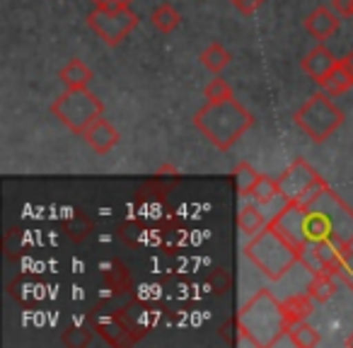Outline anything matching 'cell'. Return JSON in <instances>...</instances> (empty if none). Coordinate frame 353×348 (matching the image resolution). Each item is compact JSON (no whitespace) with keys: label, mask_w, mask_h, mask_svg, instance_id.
I'll list each match as a JSON object with an SVG mask.
<instances>
[{"label":"cell","mask_w":353,"mask_h":348,"mask_svg":"<svg viewBox=\"0 0 353 348\" xmlns=\"http://www.w3.org/2000/svg\"><path fill=\"white\" fill-rule=\"evenodd\" d=\"M88 27L107 46H119L138 27V15L131 8H119V10H114V8H107V6H97L88 15Z\"/></svg>","instance_id":"obj_7"},{"label":"cell","mask_w":353,"mask_h":348,"mask_svg":"<svg viewBox=\"0 0 353 348\" xmlns=\"http://www.w3.org/2000/svg\"><path fill=\"white\" fill-rule=\"evenodd\" d=\"M269 225H274L298 249L319 242H351L353 245V208H348L329 189L310 206L285 203Z\"/></svg>","instance_id":"obj_1"},{"label":"cell","mask_w":353,"mask_h":348,"mask_svg":"<svg viewBox=\"0 0 353 348\" xmlns=\"http://www.w3.org/2000/svg\"><path fill=\"white\" fill-rule=\"evenodd\" d=\"M199 61H201L203 68L211 70L213 75H218L221 70H225L228 65H230L232 54H230V51H228L223 44H211V46H206V49L201 51Z\"/></svg>","instance_id":"obj_17"},{"label":"cell","mask_w":353,"mask_h":348,"mask_svg":"<svg viewBox=\"0 0 353 348\" xmlns=\"http://www.w3.org/2000/svg\"><path fill=\"white\" fill-rule=\"evenodd\" d=\"M329 6H332L334 12H339L341 17H353V0H332Z\"/></svg>","instance_id":"obj_25"},{"label":"cell","mask_w":353,"mask_h":348,"mask_svg":"<svg viewBox=\"0 0 353 348\" xmlns=\"http://www.w3.org/2000/svg\"><path fill=\"white\" fill-rule=\"evenodd\" d=\"M339 65H341V68L346 70V75H348V78L353 80V51H351V54H346V56H343V59L339 61Z\"/></svg>","instance_id":"obj_26"},{"label":"cell","mask_w":353,"mask_h":348,"mask_svg":"<svg viewBox=\"0 0 353 348\" xmlns=\"http://www.w3.org/2000/svg\"><path fill=\"white\" fill-rule=\"evenodd\" d=\"M237 329H240L242 343L250 346H281L283 336H288L290 324L269 290H259L237 314Z\"/></svg>","instance_id":"obj_2"},{"label":"cell","mask_w":353,"mask_h":348,"mask_svg":"<svg viewBox=\"0 0 353 348\" xmlns=\"http://www.w3.org/2000/svg\"><path fill=\"white\" fill-rule=\"evenodd\" d=\"M247 201H254L259 203V206L269 208L271 203L281 201V187H279V179H271V177H264V174H259V179H256L254 184H252L250 194H247Z\"/></svg>","instance_id":"obj_15"},{"label":"cell","mask_w":353,"mask_h":348,"mask_svg":"<svg viewBox=\"0 0 353 348\" xmlns=\"http://www.w3.org/2000/svg\"><path fill=\"white\" fill-rule=\"evenodd\" d=\"M305 30H307L310 37H314L317 41H327L329 37H334L341 27V15L334 12L332 6H319L305 17Z\"/></svg>","instance_id":"obj_10"},{"label":"cell","mask_w":353,"mask_h":348,"mask_svg":"<svg viewBox=\"0 0 353 348\" xmlns=\"http://www.w3.org/2000/svg\"><path fill=\"white\" fill-rule=\"evenodd\" d=\"M295 126L310 136V141L324 143L343 123V112L332 102V94L314 92L293 116Z\"/></svg>","instance_id":"obj_6"},{"label":"cell","mask_w":353,"mask_h":348,"mask_svg":"<svg viewBox=\"0 0 353 348\" xmlns=\"http://www.w3.org/2000/svg\"><path fill=\"white\" fill-rule=\"evenodd\" d=\"M59 78L65 88H88L92 83V70L85 61L80 59H70L63 68L59 70Z\"/></svg>","instance_id":"obj_16"},{"label":"cell","mask_w":353,"mask_h":348,"mask_svg":"<svg viewBox=\"0 0 353 348\" xmlns=\"http://www.w3.org/2000/svg\"><path fill=\"white\" fill-rule=\"evenodd\" d=\"M194 126L206 136V141L218 150H230L252 126L254 116L235 97L223 102H206L194 114Z\"/></svg>","instance_id":"obj_3"},{"label":"cell","mask_w":353,"mask_h":348,"mask_svg":"<svg viewBox=\"0 0 353 348\" xmlns=\"http://www.w3.org/2000/svg\"><path fill=\"white\" fill-rule=\"evenodd\" d=\"M317 177H319L317 172H314L312 167L303 160V157H298V160H295L293 165H290L288 170L279 177L281 196H283L285 201H293V198H298Z\"/></svg>","instance_id":"obj_9"},{"label":"cell","mask_w":353,"mask_h":348,"mask_svg":"<svg viewBox=\"0 0 353 348\" xmlns=\"http://www.w3.org/2000/svg\"><path fill=\"white\" fill-rule=\"evenodd\" d=\"M288 338H290V346H298V348H314L322 343L319 331L314 327H310L307 322H300L295 327H290Z\"/></svg>","instance_id":"obj_21"},{"label":"cell","mask_w":353,"mask_h":348,"mask_svg":"<svg viewBox=\"0 0 353 348\" xmlns=\"http://www.w3.org/2000/svg\"><path fill=\"white\" fill-rule=\"evenodd\" d=\"M269 223H271V216L264 211V206H259V203H254V201H247L245 206L240 208V213H237V225H240V230L245 232L247 237L259 235L264 227H269Z\"/></svg>","instance_id":"obj_12"},{"label":"cell","mask_w":353,"mask_h":348,"mask_svg":"<svg viewBox=\"0 0 353 348\" xmlns=\"http://www.w3.org/2000/svg\"><path fill=\"white\" fill-rule=\"evenodd\" d=\"M334 65H336V56H334L324 44L314 46V49L303 59L305 75H310V80H314V83H319V80H322L324 75L334 68Z\"/></svg>","instance_id":"obj_13"},{"label":"cell","mask_w":353,"mask_h":348,"mask_svg":"<svg viewBox=\"0 0 353 348\" xmlns=\"http://www.w3.org/2000/svg\"><path fill=\"white\" fill-rule=\"evenodd\" d=\"M245 254L269 280H281L290 274L295 264H300V254L274 225L264 227L259 235L250 237Z\"/></svg>","instance_id":"obj_4"},{"label":"cell","mask_w":353,"mask_h":348,"mask_svg":"<svg viewBox=\"0 0 353 348\" xmlns=\"http://www.w3.org/2000/svg\"><path fill=\"white\" fill-rule=\"evenodd\" d=\"M353 256L351 242H319L300 249V264L310 274H346V266Z\"/></svg>","instance_id":"obj_8"},{"label":"cell","mask_w":353,"mask_h":348,"mask_svg":"<svg viewBox=\"0 0 353 348\" xmlns=\"http://www.w3.org/2000/svg\"><path fill=\"white\" fill-rule=\"evenodd\" d=\"M314 305H317V300L310 293H295L288 295L285 300H281V307H283V314L290 327H295L300 322H307L310 314L314 312Z\"/></svg>","instance_id":"obj_14"},{"label":"cell","mask_w":353,"mask_h":348,"mask_svg":"<svg viewBox=\"0 0 353 348\" xmlns=\"http://www.w3.org/2000/svg\"><path fill=\"white\" fill-rule=\"evenodd\" d=\"M102 112L104 104L88 88H65V92H61L51 104V114L78 136H83Z\"/></svg>","instance_id":"obj_5"},{"label":"cell","mask_w":353,"mask_h":348,"mask_svg":"<svg viewBox=\"0 0 353 348\" xmlns=\"http://www.w3.org/2000/svg\"><path fill=\"white\" fill-rule=\"evenodd\" d=\"M336 278L332 274H312V280L307 285V293L312 295L317 303H329L336 293Z\"/></svg>","instance_id":"obj_20"},{"label":"cell","mask_w":353,"mask_h":348,"mask_svg":"<svg viewBox=\"0 0 353 348\" xmlns=\"http://www.w3.org/2000/svg\"><path fill=\"white\" fill-rule=\"evenodd\" d=\"M83 138H85V143L97 152V155H107V152H112L114 147L119 145V141H121L119 131L104 116H99L97 121H94L92 126L83 133Z\"/></svg>","instance_id":"obj_11"},{"label":"cell","mask_w":353,"mask_h":348,"mask_svg":"<svg viewBox=\"0 0 353 348\" xmlns=\"http://www.w3.org/2000/svg\"><path fill=\"white\" fill-rule=\"evenodd\" d=\"M346 346H353V334H351V336L346 338Z\"/></svg>","instance_id":"obj_28"},{"label":"cell","mask_w":353,"mask_h":348,"mask_svg":"<svg viewBox=\"0 0 353 348\" xmlns=\"http://www.w3.org/2000/svg\"><path fill=\"white\" fill-rule=\"evenodd\" d=\"M230 3L242 12V15H252V12H256L261 6H264L266 0H230Z\"/></svg>","instance_id":"obj_24"},{"label":"cell","mask_w":353,"mask_h":348,"mask_svg":"<svg viewBox=\"0 0 353 348\" xmlns=\"http://www.w3.org/2000/svg\"><path fill=\"white\" fill-rule=\"evenodd\" d=\"M203 97H206L208 102H223V99L232 97V90L221 75H213V80H208V85L203 88Z\"/></svg>","instance_id":"obj_23"},{"label":"cell","mask_w":353,"mask_h":348,"mask_svg":"<svg viewBox=\"0 0 353 348\" xmlns=\"http://www.w3.org/2000/svg\"><path fill=\"white\" fill-rule=\"evenodd\" d=\"M232 177H235V184H237V192H240V196L245 198L247 194H250L252 184L259 179V172H256L250 162H237L235 170H232Z\"/></svg>","instance_id":"obj_22"},{"label":"cell","mask_w":353,"mask_h":348,"mask_svg":"<svg viewBox=\"0 0 353 348\" xmlns=\"http://www.w3.org/2000/svg\"><path fill=\"white\" fill-rule=\"evenodd\" d=\"M319 88L324 90L327 94H332V97H336V94H343L348 88H353V80L346 75V70L339 65V61H336V65H334L332 70H329L327 75H324L322 80H319Z\"/></svg>","instance_id":"obj_19"},{"label":"cell","mask_w":353,"mask_h":348,"mask_svg":"<svg viewBox=\"0 0 353 348\" xmlns=\"http://www.w3.org/2000/svg\"><path fill=\"white\" fill-rule=\"evenodd\" d=\"M92 3H94V8H97V6H107L109 0H92Z\"/></svg>","instance_id":"obj_27"},{"label":"cell","mask_w":353,"mask_h":348,"mask_svg":"<svg viewBox=\"0 0 353 348\" xmlns=\"http://www.w3.org/2000/svg\"><path fill=\"white\" fill-rule=\"evenodd\" d=\"M150 22L155 30L170 34V32H174L176 27L182 25V15H179V12L174 10V6H170V3H160V6L150 12Z\"/></svg>","instance_id":"obj_18"}]
</instances>
